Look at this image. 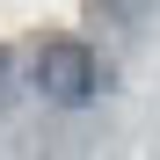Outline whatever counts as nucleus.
Here are the masks:
<instances>
[{
    "mask_svg": "<svg viewBox=\"0 0 160 160\" xmlns=\"http://www.w3.org/2000/svg\"><path fill=\"white\" fill-rule=\"evenodd\" d=\"M0 73H8V58H0Z\"/></svg>",
    "mask_w": 160,
    "mask_h": 160,
    "instance_id": "2",
    "label": "nucleus"
},
{
    "mask_svg": "<svg viewBox=\"0 0 160 160\" xmlns=\"http://www.w3.org/2000/svg\"><path fill=\"white\" fill-rule=\"evenodd\" d=\"M37 88H44L51 102H88V95L102 88V58H95L80 37H58V44L37 51Z\"/></svg>",
    "mask_w": 160,
    "mask_h": 160,
    "instance_id": "1",
    "label": "nucleus"
}]
</instances>
